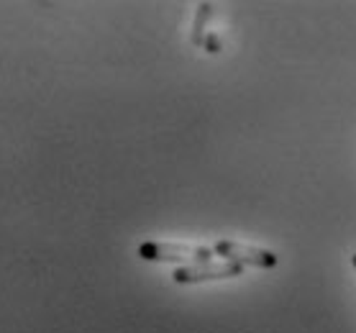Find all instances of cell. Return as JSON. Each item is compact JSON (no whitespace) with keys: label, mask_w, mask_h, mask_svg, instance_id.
Instances as JSON below:
<instances>
[{"label":"cell","mask_w":356,"mask_h":333,"mask_svg":"<svg viewBox=\"0 0 356 333\" xmlns=\"http://www.w3.org/2000/svg\"><path fill=\"white\" fill-rule=\"evenodd\" d=\"M243 272L241 264L236 261H205V264H187L177 267L172 272V279L177 284H197V282H213V279H231Z\"/></svg>","instance_id":"obj_2"},{"label":"cell","mask_w":356,"mask_h":333,"mask_svg":"<svg viewBox=\"0 0 356 333\" xmlns=\"http://www.w3.org/2000/svg\"><path fill=\"white\" fill-rule=\"evenodd\" d=\"M216 257H223L226 261H236L241 267H259V269H272L277 267V254L259 249V246L238 244V241H218L213 246Z\"/></svg>","instance_id":"obj_3"},{"label":"cell","mask_w":356,"mask_h":333,"mask_svg":"<svg viewBox=\"0 0 356 333\" xmlns=\"http://www.w3.org/2000/svg\"><path fill=\"white\" fill-rule=\"evenodd\" d=\"M351 264H354V269H356V254H354V257H351Z\"/></svg>","instance_id":"obj_5"},{"label":"cell","mask_w":356,"mask_h":333,"mask_svg":"<svg viewBox=\"0 0 356 333\" xmlns=\"http://www.w3.org/2000/svg\"><path fill=\"white\" fill-rule=\"evenodd\" d=\"M138 257L146 261H182V267L187 264H205L213 261L216 257L213 249L208 246H195V244H172V241H146L138 246Z\"/></svg>","instance_id":"obj_1"},{"label":"cell","mask_w":356,"mask_h":333,"mask_svg":"<svg viewBox=\"0 0 356 333\" xmlns=\"http://www.w3.org/2000/svg\"><path fill=\"white\" fill-rule=\"evenodd\" d=\"M211 16H213L211 3H200L197 16H195V24H193V44L195 47H202V44H205V26H208Z\"/></svg>","instance_id":"obj_4"}]
</instances>
